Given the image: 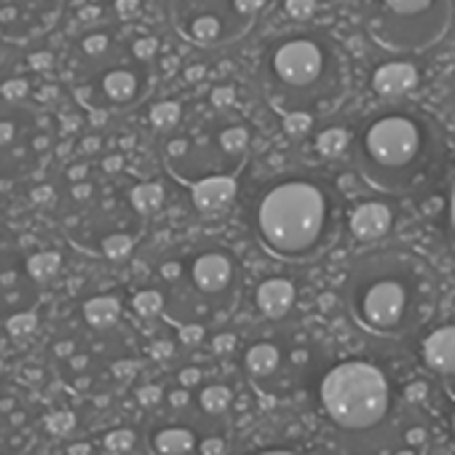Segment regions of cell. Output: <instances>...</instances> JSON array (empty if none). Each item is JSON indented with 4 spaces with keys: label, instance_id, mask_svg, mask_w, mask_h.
I'll list each match as a JSON object with an SVG mask.
<instances>
[{
    "label": "cell",
    "instance_id": "obj_1",
    "mask_svg": "<svg viewBox=\"0 0 455 455\" xmlns=\"http://www.w3.org/2000/svg\"><path fill=\"white\" fill-rule=\"evenodd\" d=\"M439 279L434 268L404 250L359 255L343 279V306L354 324L375 338L399 340L418 332L434 314Z\"/></svg>",
    "mask_w": 455,
    "mask_h": 455
},
{
    "label": "cell",
    "instance_id": "obj_2",
    "mask_svg": "<svg viewBox=\"0 0 455 455\" xmlns=\"http://www.w3.org/2000/svg\"><path fill=\"white\" fill-rule=\"evenodd\" d=\"M158 44L145 36L92 25L65 54V78L78 105L92 113H118L137 105L150 86V62Z\"/></svg>",
    "mask_w": 455,
    "mask_h": 455
},
{
    "label": "cell",
    "instance_id": "obj_3",
    "mask_svg": "<svg viewBox=\"0 0 455 455\" xmlns=\"http://www.w3.org/2000/svg\"><path fill=\"white\" fill-rule=\"evenodd\" d=\"M442 134L426 116L383 110L356 134V166L383 193H410L426 185L442 164Z\"/></svg>",
    "mask_w": 455,
    "mask_h": 455
},
{
    "label": "cell",
    "instance_id": "obj_4",
    "mask_svg": "<svg viewBox=\"0 0 455 455\" xmlns=\"http://www.w3.org/2000/svg\"><path fill=\"white\" fill-rule=\"evenodd\" d=\"M332 228L330 193L314 180H284L268 188L255 209L263 250L287 263H306L322 252Z\"/></svg>",
    "mask_w": 455,
    "mask_h": 455
},
{
    "label": "cell",
    "instance_id": "obj_5",
    "mask_svg": "<svg viewBox=\"0 0 455 455\" xmlns=\"http://www.w3.org/2000/svg\"><path fill=\"white\" fill-rule=\"evenodd\" d=\"M60 126L41 102L0 92V182L22 185L46 174L57 156Z\"/></svg>",
    "mask_w": 455,
    "mask_h": 455
},
{
    "label": "cell",
    "instance_id": "obj_6",
    "mask_svg": "<svg viewBox=\"0 0 455 455\" xmlns=\"http://www.w3.org/2000/svg\"><path fill=\"white\" fill-rule=\"evenodd\" d=\"M268 86L284 113L303 110L300 97L319 102L324 86H335L338 68L332 52L316 36H290L279 41L266 62Z\"/></svg>",
    "mask_w": 455,
    "mask_h": 455
},
{
    "label": "cell",
    "instance_id": "obj_7",
    "mask_svg": "<svg viewBox=\"0 0 455 455\" xmlns=\"http://www.w3.org/2000/svg\"><path fill=\"white\" fill-rule=\"evenodd\" d=\"M452 25V0H364V30L388 52H426Z\"/></svg>",
    "mask_w": 455,
    "mask_h": 455
},
{
    "label": "cell",
    "instance_id": "obj_8",
    "mask_svg": "<svg viewBox=\"0 0 455 455\" xmlns=\"http://www.w3.org/2000/svg\"><path fill=\"white\" fill-rule=\"evenodd\" d=\"M322 404L327 415L348 434L378 426L391 404L386 375L370 362H343L322 380Z\"/></svg>",
    "mask_w": 455,
    "mask_h": 455
},
{
    "label": "cell",
    "instance_id": "obj_9",
    "mask_svg": "<svg viewBox=\"0 0 455 455\" xmlns=\"http://www.w3.org/2000/svg\"><path fill=\"white\" fill-rule=\"evenodd\" d=\"M60 274L54 252H30L12 239H0V324L9 327L25 314H36L44 287Z\"/></svg>",
    "mask_w": 455,
    "mask_h": 455
},
{
    "label": "cell",
    "instance_id": "obj_10",
    "mask_svg": "<svg viewBox=\"0 0 455 455\" xmlns=\"http://www.w3.org/2000/svg\"><path fill=\"white\" fill-rule=\"evenodd\" d=\"M65 9L68 0H0V41L36 44L62 22Z\"/></svg>",
    "mask_w": 455,
    "mask_h": 455
},
{
    "label": "cell",
    "instance_id": "obj_11",
    "mask_svg": "<svg viewBox=\"0 0 455 455\" xmlns=\"http://www.w3.org/2000/svg\"><path fill=\"white\" fill-rule=\"evenodd\" d=\"M234 282H236V266L231 255L222 250L198 252L196 260L190 263V284L201 295H220L225 290H231Z\"/></svg>",
    "mask_w": 455,
    "mask_h": 455
},
{
    "label": "cell",
    "instance_id": "obj_12",
    "mask_svg": "<svg viewBox=\"0 0 455 455\" xmlns=\"http://www.w3.org/2000/svg\"><path fill=\"white\" fill-rule=\"evenodd\" d=\"M391 222H394V212L388 204L383 201H364L359 204L351 217H348V228L351 234L359 239V242H375V239H383L388 231H391Z\"/></svg>",
    "mask_w": 455,
    "mask_h": 455
},
{
    "label": "cell",
    "instance_id": "obj_13",
    "mask_svg": "<svg viewBox=\"0 0 455 455\" xmlns=\"http://www.w3.org/2000/svg\"><path fill=\"white\" fill-rule=\"evenodd\" d=\"M236 177L231 174H209L193 182V204L204 214H217L236 196Z\"/></svg>",
    "mask_w": 455,
    "mask_h": 455
},
{
    "label": "cell",
    "instance_id": "obj_14",
    "mask_svg": "<svg viewBox=\"0 0 455 455\" xmlns=\"http://www.w3.org/2000/svg\"><path fill=\"white\" fill-rule=\"evenodd\" d=\"M423 359L444 383L455 378V324H444L423 340Z\"/></svg>",
    "mask_w": 455,
    "mask_h": 455
},
{
    "label": "cell",
    "instance_id": "obj_15",
    "mask_svg": "<svg viewBox=\"0 0 455 455\" xmlns=\"http://www.w3.org/2000/svg\"><path fill=\"white\" fill-rule=\"evenodd\" d=\"M418 86V70L410 62H383L372 73V89L383 100H399Z\"/></svg>",
    "mask_w": 455,
    "mask_h": 455
},
{
    "label": "cell",
    "instance_id": "obj_16",
    "mask_svg": "<svg viewBox=\"0 0 455 455\" xmlns=\"http://www.w3.org/2000/svg\"><path fill=\"white\" fill-rule=\"evenodd\" d=\"M258 308L260 314H266L268 319H282L290 314L292 303H295V287L290 279H266L258 292H255Z\"/></svg>",
    "mask_w": 455,
    "mask_h": 455
},
{
    "label": "cell",
    "instance_id": "obj_17",
    "mask_svg": "<svg viewBox=\"0 0 455 455\" xmlns=\"http://www.w3.org/2000/svg\"><path fill=\"white\" fill-rule=\"evenodd\" d=\"M193 450H196V434L182 426H166L150 436L153 455H190Z\"/></svg>",
    "mask_w": 455,
    "mask_h": 455
},
{
    "label": "cell",
    "instance_id": "obj_18",
    "mask_svg": "<svg viewBox=\"0 0 455 455\" xmlns=\"http://www.w3.org/2000/svg\"><path fill=\"white\" fill-rule=\"evenodd\" d=\"M118 319H121V303L113 295H97L84 303V322L97 332L116 327Z\"/></svg>",
    "mask_w": 455,
    "mask_h": 455
},
{
    "label": "cell",
    "instance_id": "obj_19",
    "mask_svg": "<svg viewBox=\"0 0 455 455\" xmlns=\"http://www.w3.org/2000/svg\"><path fill=\"white\" fill-rule=\"evenodd\" d=\"M244 364L250 370V375L255 378H268L279 370L282 364V351L274 346V343H255L247 356H244Z\"/></svg>",
    "mask_w": 455,
    "mask_h": 455
},
{
    "label": "cell",
    "instance_id": "obj_20",
    "mask_svg": "<svg viewBox=\"0 0 455 455\" xmlns=\"http://www.w3.org/2000/svg\"><path fill=\"white\" fill-rule=\"evenodd\" d=\"M132 201H134L137 212L142 217H148V214L158 212V206L164 204V190L156 182H140L132 188Z\"/></svg>",
    "mask_w": 455,
    "mask_h": 455
},
{
    "label": "cell",
    "instance_id": "obj_21",
    "mask_svg": "<svg viewBox=\"0 0 455 455\" xmlns=\"http://www.w3.org/2000/svg\"><path fill=\"white\" fill-rule=\"evenodd\" d=\"M231 399H234V394H231V388H225V386H206L204 391H201V396H198V404L209 412V415H222L228 407H231Z\"/></svg>",
    "mask_w": 455,
    "mask_h": 455
},
{
    "label": "cell",
    "instance_id": "obj_22",
    "mask_svg": "<svg viewBox=\"0 0 455 455\" xmlns=\"http://www.w3.org/2000/svg\"><path fill=\"white\" fill-rule=\"evenodd\" d=\"M217 145L225 156H244L250 148V132L244 126H231V129L220 132Z\"/></svg>",
    "mask_w": 455,
    "mask_h": 455
},
{
    "label": "cell",
    "instance_id": "obj_23",
    "mask_svg": "<svg viewBox=\"0 0 455 455\" xmlns=\"http://www.w3.org/2000/svg\"><path fill=\"white\" fill-rule=\"evenodd\" d=\"M348 142H351V137H348L346 129H324V132L319 134V140H316V148H319L322 156L338 158V156L346 153Z\"/></svg>",
    "mask_w": 455,
    "mask_h": 455
},
{
    "label": "cell",
    "instance_id": "obj_24",
    "mask_svg": "<svg viewBox=\"0 0 455 455\" xmlns=\"http://www.w3.org/2000/svg\"><path fill=\"white\" fill-rule=\"evenodd\" d=\"M132 306H134V311H137L140 316L150 319V316H158V314L166 308V300H164V295H161L158 290H142V292L134 295Z\"/></svg>",
    "mask_w": 455,
    "mask_h": 455
},
{
    "label": "cell",
    "instance_id": "obj_25",
    "mask_svg": "<svg viewBox=\"0 0 455 455\" xmlns=\"http://www.w3.org/2000/svg\"><path fill=\"white\" fill-rule=\"evenodd\" d=\"M150 124L158 132H172L180 124V105L177 102H158L150 110Z\"/></svg>",
    "mask_w": 455,
    "mask_h": 455
},
{
    "label": "cell",
    "instance_id": "obj_26",
    "mask_svg": "<svg viewBox=\"0 0 455 455\" xmlns=\"http://www.w3.org/2000/svg\"><path fill=\"white\" fill-rule=\"evenodd\" d=\"M134 444H137V436L129 428H116L105 436V447L113 455H129L134 450Z\"/></svg>",
    "mask_w": 455,
    "mask_h": 455
},
{
    "label": "cell",
    "instance_id": "obj_27",
    "mask_svg": "<svg viewBox=\"0 0 455 455\" xmlns=\"http://www.w3.org/2000/svg\"><path fill=\"white\" fill-rule=\"evenodd\" d=\"M314 126V116L308 110H292L284 113V132L290 137H306Z\"/></svg>",
    "mask_w": 455,
    "mask_h": 455
},
{
    "label": "cell",
    "instance_id": "obj_28",
    "mask_svg": "<svg viewBox=\"0 0 455 455\" xmlns=\"http://www.w3.org/2000/svg\"><path fill=\"white\" fill-rule=\"evenodd\" d=\"M46 428L57 436H68L76 428V415L70 410H57L46 418Z\"/></svg>",
    "mask_w": 455,
    "mask_h": 455
},
{
    "label": "cell",
    "instance_id": "obj_29",
    "mask_svg": "<svg viewBox=\"0 0 455 455\" xmlns=\"http://www.w3.org/2000/svg\"><path fill=\"white\" fill-rule=\"evenodd\" d=\"M287 14L298 22H308L316 14V0H287L284 4Z\"/></svg>",
    "mask_w": 455,
    "mask_h": 455
},
{
    "label": "cell",
    "instance_id": "obj_30",
    "mask_svg": "<svg viewBox=\"0 0 455 455\" xmlns=\"http://www.w3.org/2000/svg\"><path fill=\"white\" fill-rule=\"evenodd\" d=\"M212 102H214L217 108H231V105L236 102V92H234L231 86H217V89L212 92Z\"/></svg>",
    "mask_w": 455,
    "mask_h": 455
},
{
    "label": "cell",
    "instance_id": "obj_31",
    "mask_svg": "<svg viewBox=\"0 0 455 455\" xmlns=\"http://www.w3.org/2000/svg\"><path fill=\"white\" fill-rule=\"evenodd\" d=\"M447 231H450V242L455 247V177H452L450 196H447Z\"/></svg>",
    "mask_w": 455,
    "mask_h": 455
},
{
    "label": "cell",
    "instance_id": "obj_32",
    "mask_svg": "<svg viewBox=\"0 0 455 455\" xmlns=\"http://www.w3.org/2000/svg\"><path fill=\"white\" fill-rule=\"evenodd\" d=\"M198 452L201 455H222L225 452V442L220 436H209V439L198 442Z\"/></svg>",
    "mask_w": 455,
    "mask_h": 455
},
{
    "label": "cell",
    "instance_id": "obj_33",
    "mask_svg": "<svg viewBox=\"0 0 455 455\" xmlns=\"http://www.w3.org/2000/svg\"><path fill=\"white\" fill-rule=\"evenodd\" d=\"M201 338H204V327H201V324H182V330H180V340H182V343L193 346V343H198Z\"/></svg>",
    "mask_w": 455,
    "mask_h": 455
},
{
    "label": "cell",
    "instance_id": "obj_34",
    "mask_svg": "<svg viewBox=\"0 0 455 455\" xmlns=\"http://www.w3.org/2000/svg\"><path fill=\"white\" fill-rule=\"evenodd\" d=\"M137 396H140V402H142V404H148V407H150V404H156V402L161 399V388H158V386H145V388H140V394H137Z\"/></svg>",
    "mask_w": 455,
    "mask_h": 455
},
{
    "label": "cell",
    "instance_id": "obj_35",
    "mask_svg": "<svg viewBox=\"0 0 455 455\" xmlns=\"http://www.w3.org/2000/svg\"><path fill=\"white\" fill-rule=\"evenodd\" d=\"M234 335H220V338H214V351H231L234 348Z\"/></svg>",
    "mask_w": 455,
    "mask_h": 455
},
{
    "label": "cell",
    "instance_id": "obj_36",
    "mask_svg": "<svg viewBox=\"0 0 455 455\" xmlns=\"http://www.w3.org/2000/svg\"><path fill=\"white\" fill-rule=\"evenodd\" d=\"M180 380H182V386H196L201 380V372L198 370H182L180 372Z\"/></svg>",
    "mask_w": 455,
    "mask_h": 455
},
{
    "label": "cell",
    "instance_id": "obj_37",
    "mask_svg": "<svg viewBox=\"0 0 455 455\" xmlns=\"http://www.w3.org/2000/svg\"><path fill=\"white\" fill-rule=\"evenodd\" d=\"M185 402H188V394H182V391H180V394H177V396H174V394H172V404H177V407H182V404H185Z\"/></svg>",
    "mask_w": 455,
    "mask_h": 455
},
{
    "label": "cell",
    "instance_id": "obj_38",
    "mask_svg": "<svg viewBox=\"0 0 455 455\" xmlns=\"http://www.w3.org/2000/svg\"><path fill=\"white\" fill-rule=\"evenodd\" d=\"M260 455H298V452H292V450H266Z\"/></svg>",
    "mask_w": 455,
    "mask_h": 455
},
{
    "label": "cell",
    "instance_id": "obj_39",
    "mask_svg": "<svg viewBox=\"0 0 455 455\" xmlns=\"http://www.w3.org/2000/svg\"><path fill=\"white\" fill-rule=\"evenodd\" d=\"M447 391H450V394L455 396V378H452V380H447Z\"/></svg>",
    "mask_w": 455,
    "mask_h": 455
},
{
    "label": "cell",
    "instance_id": "obj_40",
    "mask_svg": "<svg viewBox=\"0 0 455 455\" xmlns=\"http://www.w3.org/2000/svg\"><path fill=\"white\" fill-rule=\"evenodd\" d=\"M452 94H455V70H452Z\"/></svg>",
    "mask_w": 455,
    "mask_h": 455
},
{
    "label": "cell",
    "instance_id": "obj_41",
    "mask_svg": "<svg viewBox=\"0 0 455 455\" xmlns=\"http://www.w3.org/2000/svg\"><path fill=\"white\" fill-rule=\"evenodd\" d=\"M452 431H455V415H452Z\"/></svg>",
    "mask_w": 455,
    "mask_h": 455
}]
</instances>
